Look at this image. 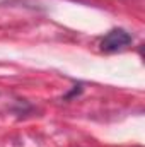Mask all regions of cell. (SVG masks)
Wrapping results in <instances>:
<instances>
[{
  "instance_id": "1",
  "label": "cell",
  "mask_w": 145,
  "mask_h": 147,
  "mask_svg": "<svg viewBox=\"0 0 145 147\" xmlns=\"http://www.w3.org/2000/svg\"><path fill=\"white\" fill-rule=\"evenodd\" d=\"M132 41H133V38L128 31L118 28V29H111L101 39L99 46H101V51H104V53H116V51L125 50L128 45H132Z\"/></svg>"
}]
</instances>
